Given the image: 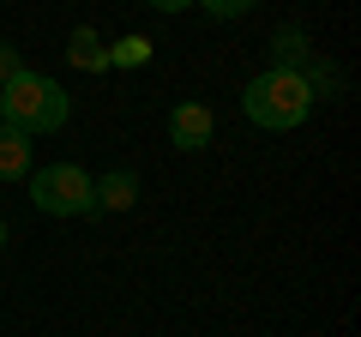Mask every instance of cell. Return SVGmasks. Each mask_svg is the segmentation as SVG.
Masks as SVG:
<instances>
[{"label":"cell","mask_w":361,"mask_h":337,"mask_svg":"<svg viewBox=\"0 0 361 337\" xmlns=\"http://www.w3.org/2000/svg\"><path fill=\"white\" fill-rule=\"evenodd\" d=\"M157 13H180V6H199V0H151Z\"/></svg>","instance_id":"12"},{"label":"cell","mask_w":361,"mask_h":337,"mask_svg":"<svg viewBox=\"0 0 361 337\" xmlns=\"http://www.w3.org/2000/svg\"><path fill=\"white\" fill-rule=\"evenodd\" d=\"M199 6H205L211 18H241V13H253L259 0H199Z\"/></svg>","instance_id":"10"},{"label":"cell","mask_w":361,"mask_h":337,"mask_svg":"<svg viewBox=\"0 0 361 337\" xmlns=\"http://www.w3.org/2000/svg\"><path fill=\"white\" fill-rule=\"evenodd\" d=\"M90 193H97V211H133V199H139V175H133V168H109V175L90 181Z\"/></svg>","instance_id":"5"},{"label":"cell","mask_w":361,"mask_h":337,"mask_svg":"<svg viewBox=\"0 0 361 337\" xmlns=\"http://www.w3.org/2000/svg\"><path fill=\"white\" fill-rule=\"evenodd\" d=\"M66 61H73V66H97V73L109 66V54H103V42H97V30H90V25H78L73 37H66Z\"/></svg>","instance_id":"8"},{"label":"cell","mask_w":361,"mask_h":337,"mask_svg":"<svg viewBox=\"0 0 361 337\" xmlns=\"http://www.w3.org/2000/svg\"><path fill=\"white\" fill-rule=\"evenodd\" d=\"M30 205L49 211V217H90L97 193H90V175L78 163H49L30 175Z\"/></svg>","instance_id":"3"},{"label":"cell","mask_w":361,"mask_h":337,"mask_svg":"<svg viewBox=\"0 0 361 337\" xmlns=\"http://www.w3.org/2000/svg\"><path fill=\"white\" fill-rule=\"evenodd\" d=\"M18 73H25L18 49H13V42H0V85H6V78H18Z\"/></svg>","instance_id":"11"},{"label":"cell","mask_w":361,"mask_h":337,"mask_svg":"<svg viewBox=\"0 0 361 337\" xmlns=\"http://www.w3.org/2000/svg\"><path fill=\"white\" fill-rule=\"evenodd\" d=\"M169 139H175L180 151H205V145L217 139V115H211L205 103H175L169 109Z\"/></svg>","instance_id":"4"},{"label":"cell","mask_w":361,"mask_h":337,"mask_svg":"<svg viewBox=\"0 0 361 337\" xmlns=\"http://www.w3.org/2000/svg\"><path fill=\"white\" fill-rule=\"evenodd\" d=\"M30 175V133L0 121V181H25Z\"/></svg>","instance_id":"6"},{"label":"cell","mask_w":361,"mask_h":337,"mask_svg":"<svg viewBox=\"0 0 361 337\" xmlns=\"http://www.w3.org/2000/svg\"><path fill=\"white\" fill-rule=\"evenodd\" d=\"M0 247H6V217H0Z\"/></svg>","instance_id":"13"},{"label":"cell","mask_w":361,"mask_h":337,"mask_svg":"<svg viewBox=\"0 0 361 337\" xmlns=\"http://www.w3.org/2000/svg\"><path fill=\"white\" fill-rule=\"evenodd\" d=\"M109 61H115V66H145V61H151V42H145V37H121Z\"/></svg>","instance_id":"9"},{"label":"cell","mask_w":361,"mask_h":337,"mask_svg":"<svg viewBox=\"0 0 361 337\" xmlns=\"http://www.w3.org/2000/svg\"><path fill=\"white\" fill-rule=\"evenodd\" d=\"M66 115H73V103H66V91L54 85L49 73H18V78H6L0 85V121L6 127H18V133H61L66 127Z\"/></svg>","instance_id":"2"},{"label":"cell","mask_w":361,"mask_h":337,"mask_svg":"<svg viewBox=\"0 0 361 337\" xmlns=\"http://www.w3.org/2000/svg\"><path fill=\"white\" fill-rule=\"evenodd\" d=\"M271 54H277L271 66H295V73H301V66H307V30H301V25H283L277 37H271Z\"/></svg>","instance_id":"7"},{"label":"cell","mask_w":361,"mask_h":337,"mask_svg":"<svg viewBox=\"0 0 361 337\" xmlns=\"http://www.w3.org/2000/svg\"><path fill=\"white\" fill-rule=\"evenodd\" d=\"M241 115L253 121V127H265V133H295L301 121L313 115V91H307V78H301L295 66H265L259 78H247Z\"/></svg>","instance_id":"1"}]
</instances>
